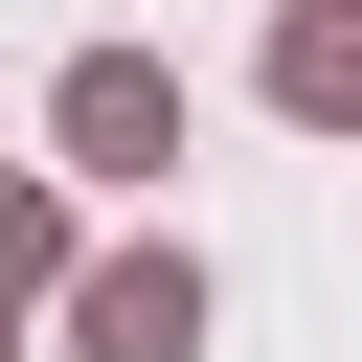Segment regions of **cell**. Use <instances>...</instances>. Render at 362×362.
<instances>
[{
  "label": "cell",
  "mask_w": 362,
  "mask_h": 362,
  "mask_svg": "<svg viewBox=\"0 0 362 362\" xmlns=\"http://www.w3.org/2000/svg\"><path fill=\"white\" fill-rule=\"evenodd\" d=\"M68 362H204V249H90L68 272Z\"/></svg>",
  "instance_id": "obj_1"
},
{
  "label": "cell",
  "mask_w": 362,
  "mask_h": 362,
  "mask_svg": "<svg viewBox=\"0 0 362 362\" xmlns=\"http://www.w3.org/2000/svg\"><path fill=\"white\" fill-rule=\"evenodd\" d=\"M68 158H90V181H158V158H181V68H158V45H90V68H68Z\"/></svg>",
  "instance_id": "obj_2"
},
{
  "label": "cell",
  "mask_w": 362,
  "mask_h": 362,
  "mask_svg": "<svg viewBox=\"0 0 362 362\" xmlns=\"http://www.w3.org/2000/svg\"><path fill=\"white\" fill-rule=\"evenodd\" d=\"M272 113L362 136V0H294V23H272Z\"/></svg>",
  "instance_id": "obj_3"
},
{
  "label": "cell",
  "mask_w": 362,
  "mask_h": 362,
  "mask_svg": "<svg viewBox=\"0 0 362 362\" xmlns=\"http://www.w3.org/2000/svg\"><path fill=\"white\" fill-rule=\"evenodd\" d=\"M68 272H90V249H68V204H45V181H0V317H45Z\"/></svg>",
  "instance_id": "obj_4"
}]
</instances>
